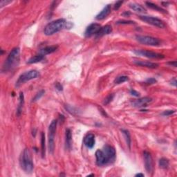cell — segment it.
Returning <instances> with one entry per match:
<instances>
[{"instance_id":"cell-1","label":"cell","mask_w":177,"mask_h":177,"mask_svg":"<svg viewBox=\"0 0 177 177\" xmlns=\"http://www.w3.org/2000/svg\"><path fill=\"white\" fill-rule=\"evenodd\" d=\"M96 164L98 166L103 167L112 164L116 158V150L112 146L107 145L102 150H97L96 152Z\"/></svg>"},{"instance_id":"cell-2","label":"cell","mask_w":177,"mask_h":177,"mask_svg":"<svg viewBox=\"0 0 177 177\" xmlns=\"http://www.w3.org/2000/svg\"><path fill=\"white\" fill-rule=\"evenodd\" d=\"M20 48L18 47H15L11 50L6 60L4 63L2 69H1L3 72L12 71L15 68L18 67V64L20 63Z\"/></svg>"},{"instance_id":"cell-3","label":"cell","mask_w":177,"mask_h":177,"mask_svg":"<svg viewBox=\"0 0 177 177\" xmlns=\"http://www.w3.org/2000/svg\"><path fill=\"white\" fill-rule=\"evenodd\" d=\"M20 165L22 170H24L26 173H31L33 170V158L29 149H24L21 153L20 157Z\"/></svg>"},{"instance_id":"cell-4","label":"cell","mask_w":177,"mask_h":177,"mask_svg":"<svg viewBox=\"0 0 177 177\" xmlns=\"http://www.w3.org/2000/svg\"><path fill=\"white\" fill-rule=\"evenodd\" d=\"M68 22L65 19H58L48 23L44 28V33L46 35H52L57 33L67 26Z\"/></svg>"},{"instance_id":"cell-5","label":"cell","mask_w":177,"mask_h":177,"mask_svg":"<svg viewBox=\"0 0 177 177\" xmlns=\"http://www.w3.org/2000/svg\"><path fill=\"white\" fill-rule=\"evenodd\" d=\"M39 76V73L36 70H31L22 73L19 77L18 81L16 82V86H20L22 84H24L26 82L37 78Z\"/></svg>"},{"instance_id":"cell-6","label":"cell","mask_w":177,"mask_h":177,"mask_svg":"<svg viewBox=\"0 0 177 177\" xmlns=\"http://www.w3.org/2000/svg\"><path fill=\"white\" fill-rule=\"evenodd\" d=\"M56 127H57V120H53L50 124L48 127V148H49L50 153L53 154L55 148L54 144V138L56 132Z\"/></svg>"},{"instance_id":"cell-7","label":"cell","mask_w":177,"mask_h":177,"mask_svg":"<svg viewBox=\"0 0 177 177\" xmlns=\"http://www.w3.org/2000/svg\"><path fill=\"white\" fill-rule=\"evenodd\" d=\"M136 40L141 44L145 45H148V46H159L160 44V40L156 37L148 36V35H136Z\"/></svg>"},{"instance_id":"cell-8","label":"cell","mask_w":177,"mask_h":177,"mask_svg":"<svg viewBox=\"0 0 177 177\" xmlns=\"http://www.w3.org/2000/svg\"><path fill=\"white\" fill-rule=\"evenodd\" d=\"M140 19L144 22H146V23L149 24H151V25L156 26V27L160 28V29H164L165 27V24L164 22L159 18H154V17L152 16L142 15L140 16Z\"/></svg>"},{"instance_id":"cell-9","label":"cell","mask_w":177,"mask_h":177,"mask_svg":"<svg viewBox=\"0 0 177 177\" xmlns=\"http://www.w3.org/2000/svg\"><path fill=\"white\" fill-rule=\"evenodd\" d=\"M134 53L138 55L143 56L148 58H151V59H163L165 58V56L163 54L158 53L153 51H150L146 50H134L133 51Z\"/></svg>"},{"instance_id":"cell-10","label":"cell","mask_w":177,"mask_h":177,"mask_svg":"<svg viewBox=\"0 0 177 177\" xmlns=\"http://www.w3.org/2000/svg\"><path fill=\"white\" fill-rule=\"evenodd\" d=\"M143 157L145 162V167L148 173H151L153 170V160L151 154L148 151L143 152Z\"/></svg>"},{"instance_id":"cell-11","label":"cell","mask_w":177,"mask_h":177,"mask_svg":"<svg viewBox=\"0 0 177 177\" xmlns=\"http://www.w3.org/2000/svg\"><path fill=\"white\" fill-rule=\"evenodd\" d=\"M101 28V26L98 23H92L87 26L86 29L84 36L86 37H90L92 35H96L98 32Z\"/></svg>"},{"instance_id":"cell-12","label":"cell","mask_w":177,"mask_h":177,"mask_svg":"<svg viewBox=\"0 0 177 177\" xmlns=\"http://www.w3.org/2000/svg\"><path fill=\"white\" fill-rule=\"evenodd\" d=\"M152 101V99L150 97H143V98H138L136 100L133 101L131 103V105H132L133 107H143L146 106L148 103H151Z\"/></svg>"},{"instance_id":"cell-13","label":"cell","mask_w":177,"mask_h":177,"mask_svg":"<svg viewBox=\"0 0 177 177\" xmlns=\"http://www.w3.org/2000/svg\"><path fill=\"white\" fill-rule=\"evenodd\" d=\"M133 63H134L135 65L140 66V67L150 68V69H156V68L159 67V64L151 63V62H149V61H145V60H133Z\"/></svg>"},{"instance_id":"cell-14","label":"cell","mask_w":177,"mask_h":177,"mask_svg":"<svg viewBox=\"0 0 177 177\" xmlns=\"http://www.w3.org/2000/svg\"><path fill=\"white\" fill-rule=\"evenodd\" d=\"M95 136L93 133H88L84 138V144L86 148L91 149L95 145Z\"/></svg>"},{"instance_id":"cell-15","label":"cell","mask_w":177,"mask_h":177,"mask_svg":"<svg viewBox=\"0 0 177 177\" xmlns=\"http://www.w3.org/2000/svg\"><path fill=\"white\" fill-rule=\"evenodd\" d=\"M111 11H112V6H111V5H107L97 15V16L96 17V19L98 20H104L105 18H107V17L110 14Z\"/></svg>"},{"instance_id":"cell-16","label":"cell","mask_w":177,"mask_h":177,"mask_svg":"<svg viewBox=\"0 0 177 177\" xmlns=\"http://www.w3.org/2000/svg\"><path fill=\"white\" fill-rule=\"evenodd\" d=\"M58 46H46L44 48H42V49L39 50V54L42 55L43 56L48 55V54H51L53 53L56 50L58 49Z\"/></svg>"},{"instance_id":"cell-17","label":"cell","mask_w":177,"mask_h":177,"mask_svg":"<svg viewBox=\"0 0 177 177\" xmlns=\"http://www.w3.org/2000/svg\"><path fill=\"white\" fill-rule=\"evenodd\" d=\"M112 32V27L110 25H106L101 27L100 30L98 32L96 35L97 37H102L104 36L105 35H108V34H110Z\"/></svg>"},{"instance_id":"cell-18","label":"cell","mask_w":177,"mask_h":177,"mask_svg":"<svg viewBox=\"0 0 177 177\" xmlns=\"http://www.w3.org/2000/svg\"><path fill=\"white\" fill-rule=\"evenodd\" d=\"M129 7H130L133 11H134L137 13H144L146 12L145 8L143 6H142L140 4H138L131 3L129 4Z\"/></svg>"},{"instance_id":"cell-19","label":"cell","mask_w":177,"mask_h":177,"mask_svg":"<svg viewBox=\"0 0 177 177\" xmlns=\"http://www.w3.org/2000/svg\"><path fill=\"white\" fill-rule=\"evenodd\" d=\"M65 140H66V147L68 149H70L71 146V141H72V135H71V131L69 129L66 130L65 133Z\"/></svg>"},{"instance_id":"cell-20","label":"cell","mask_w":177,"mask_h":177,"mask_svg":"<svg viewBox=\"0 0 177 177\" xmlns=\"http://www.w3.org/2000/svg\"><path fill=\"white\" fill-rule=\"evenodd\" d=\"M41 148H42V156L44 159L46 152V139H45V134L44 132L41 133Z\"/></svg>"},{"instance_id":"cell-21","label":"cell","mask_w":177,"mask_h":177,"mask_svg":"<svg viewBox=\"0 0 177 177\" xmlns=\"http://www.w3.org/2000/svg\"><path fill=\"white\" fill-rule=\"evenodd\" d=\"M24 103V93H22V92H21L20 94V103H19L18 110H17V114H18V116H20V114H21Z\"/></svg>"},{"instance_id":"cell-22","label":"cell","mask_w":177,"mask_h":177,"mask_svg":"<svg viewBox=\"0 0 177 177\" xmlns=\"http://www.w3.org/2000/svg\"><path fill=\"white\" fill-rule=\"evenodd\" d=\"M44 56L40 55V54H38V55L33 56V57L30 58V59L28 60L27 63L28 64H35V63H39V62H41L43 59H44Z\"/></svg>"},{"instance_id":"cell-23","label":"cell","mask_w":177,"mask_h":177,"mask_svg":"<svg viewBox=\"0 0 177 177\" xmlns=\"http://www.w3.org/2000/svg\"><path fill=\"white\" fill-rule=\"evenodd\" d=\"M145 4H146V5L149 7V8L154 9V10L158 11H159V12H163V13L166 12V11H165L164 9L161 8V7L159 6H157L156 4H154L152 3V2H150V1H147Z\"/></svg>"},{"instance_id":"cell-24","label":"cell","mask_w":177,"mask_h":177,"mask_svg":"<svg viewBox=\"0 0 177 177\" xmlns=\"http://www.w3.org/2000/svg\"><path fill=\"white\" fill-rule=\"evenodd\" d=\"M169 161L166 158H161L159 160V166L163 169H166L169 167Z\"/></svg>"},{"instance_id":"cell-25","label":"cell","mask_w":177,"mask_h":177,"mask_svg":"<svg viewBox=\"0 0 177 177\" xmlns=\"http://www.w3.org/2000/svg\"><path fill=\"white\" fill-rule=\"evenodd\" d=\"M128 80H129V78H128L127 76H120L117 77V78L115 79V80H114V83L115 84H119L123 83V82H127V81Z\"/></svg>"},{"instance_id":"cell-26","label":"cell","mask_w":177,"mask_h":177,"mask_svg":"<svg viewBox=\"0 0 177 177\" xmlns=\"http://www.w3.org/2000/svg\"><path fill=\"white\" fill-rule=\"evenodd\" d=\"M122 132L124 134V136H125V137L126 138V141H127V143L128 145V146H129V148H130V147H131L130 133H129V132L127 130H124V129H122Z\"/></svg>"},{"instance_id":"cell-27","label":"cell","mask_w":177,"mask_h":177,"mask_svg":"<svg viewBox=\"0 0 177 177\" xmlns=\"http://www.w3.org/2000/svg\"><path fill=\"white\" fill-rule=\"evenodd\" d=\"M114 98V94H110V95H108L106 98H105L104 101H103V105H107L110 104L111 102L113 100Z\"/></svg>"},{"instance_id":"cell-28","label":"cell","mask_w":177,"mask_h":177,"mask_svg":"<svg viewBox=\"0 0 177 177\" xmlns=\"http://www.w3.org/2000/svg\"><path fill=\"white\" fill-rule=\"evenodd\" d=\"M44 93H45V91H44V90H41L40 91H39L38 93L35 95V96L34 97V98H33V100H32V102H35V101L38 100L40 99L41 98L44 96Z\"/></svg>"},{"instance_id":"cell-29","label":"cell","mask_w":177,"mask_h":177,"mask_svg":"<svg viewBox=\"0 0 177 177\" xmlns=\"http://www.w3.org/2000/svg\"><path fill=\"white\" fill-rule=\"evenodd\" d=\"M117 24H133L135 22L133 21H126V20H120L116 22Z\"/></svg>"},{"instance_id":"cell-30","label":"cell","mask_w":177,"mask_h":177,"mask_svg":"<svg viewBox=\"0 0 177 177\" xmlns=\"http://www.w3.org/2000/svg\"><path fill=\"white\" fill-rule=\"evenodd\" d=\"M174 113H175L174 110H166V111H164V112L162 113V115L164 116H168L173 114H174Z\"/></svg>"},{"instance_id":"cell-31","label":"cell","mask_w":177,"mask_h":177,"mask_svg":"<svg viewBox=\"0 0 177 177\" xmlns=\"http://www.w3.org/2000/svg\"><path fill=\"white\" fill-rule=\"evenodd\" d=\"M122 3H123V1H116V3L114 5V10H118L120 8V6H121Z\"/></svg>"},{"instance_id":"cell-32","label":"cell","mask_w":177,"mask_h":177,"mask_svg":"<svg viewBox=\"0 0 177 177\" xmlns=\"http://www.w3.org/2000/svg\"><path fill=\"white\" fill-rule=\"evenodd\" d=\"M156 82H157V80H156L155 78H151L148 79V80H146L145 83L148 84H155Z\"/></svg>"},{"instance_id":"cell-33","label":"cell","mask_w":177,"mask_h":177,"mask_svg":"<svg viewBox=\"0 0 177 177\" xmlns=\"http://www.w3.org/2000/svg\"><path fill=\"white\" fill-rule=\"evenodd\" d=\"M130 94L131 96H136V97H138L139 96H140V93L138 91H136L134 89L130 90Z\"/></svg>"},{"instance_id":"cell-34","label":"cell","mask_w":177,"mask_h":177,"mask_svg":"<svg viewBox=\"0 0 177 177\" xmlns=\"http://www.w3.org/2000/svg\"><path fill=\"white\" fill-rule=\"evenodd\" d=\"M11 2V1H7V0H1V2H0V5H1V7H3L4 6H6L8 4H10Z\"/></svg>"},{"instance_id":"cell-35","label":"cell","mask_w":177,"mask_h":177,"mask_svg":"<svg viewBox=\"0 0 177 177\" xmlns=\"http://www.w3.org/2000/svg\"><path fill=\"white\" fill-rule=\"evenodd\" d=\"M55 88H57L58 91H63V86H62L61 84H60L59 82H57V83L55 84Z\"/></svg>"},{"instance_id":"cell-36","label":"cell","mask_w":177,"mask_h":177,"mask_svg":"<svg viewBox=\"0 0 177 177\" xmlns=\"http://www.w3.org/2000/svg\"><path fill=\"white\" fill-rule=\"evenodd\" d=\"M170 83L172 85L174 86H176V78H174L173 79H172V80L170 81Z\"/></svg>"},{"instance_id":"cell-37","label":"cell","mask_w":177,"mask_h":177,"mask_svg":"<svg viewBox=\"0 0 177 177\" xmlns=\"http://www.w3.org/2000/svg\"><path fill=\"white\" fill-rule=\"evenodd\" d=\"M169 65L170 66H172V67H176V61H172V62H169L168 63Z\"/></svg>"},{"instance_id":"cell-38","label":"cell","mask_w":177,"mask_h":177,"mask_svg":"<svg viewBox=\"0 0 177 177\" xmlns=\"http://www.w3.org/2000/svg\"><path fill=\"white\" fill-rule=\"evenodd\" d=\"M145 175L143 174H142V173H138V174H136L135 175V176H140V177H143Z\"/></svg>"}]
</instances>
